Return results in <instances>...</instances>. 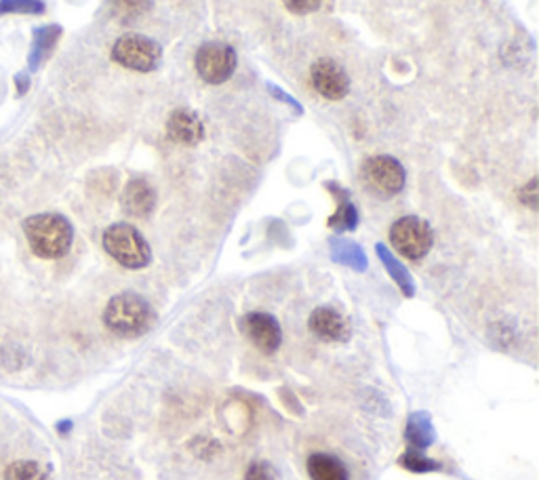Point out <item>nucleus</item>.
Listing matches in <instances>:
<instances>
[{"label":"nucleus","instance_id":"9d476101","mask_svg":"<svg viewBox=\"0 0 539 480\" xmlns=\"http://www.w3.org/2000/svg\"><path fill=\"white\" fill-rule=\"evenodd\" d=\"M167 137L180 146H196L205 137V124L196 112L180 108L171 112L167 121Z\"/></svg>","mask_w":539,"mask_h":480},{"label":"nucleus","instance_id":"ddd939ff","mask_svg":"<svg viewBox=\"0 0 539 480\" xmlns=\"http://www.w3.org/2000/svg\"><path fill=\"white\" fill-rule=\"evenodd\" d=\"M64 34V28L59 24H47L32 32V47L28 55V70L36 72L43 68V64L54 55L59 38Z\"/></svg>","mask_w":539,"mask_h":480},{"label":"nucleus","instance_id":"6ab92c4d","mask_svg":"<svg viewBox=\"0 0 539 480\" xmlns=\"http://www.w3.org/2000/svg\"><path fill=\"white\" fill-rule=\"evenodd\" d=\"M108 15L121 24H131L152 9V0H106Z\"/></svg>","mask_w":539,"mask_h":480},{"label":"nucleus","instance_id":"f03ea898","mask_svg":"<svg viewBox=\"0 0 539 480\" xmlns=\"http://www.w3.org/2000/svg\"><path fill=\"white\" fill-rule=\"evenodd\" d=\"M156 320L154 308L137 293H118L103 310V322L118 338H142Z\"/></svg>","mask_w":539,"mask_h":480},{"label":"nucleus","instance_id":"7ed1b4c3","mask_svg":"<svg viewBox=\"0 0 539 480\" xmlns=\"http://www.w3.org/2000/svg\"><path fill=\"white\" fill-rule=\"evenodd\" d=\"M102 245L110 258L122 268L142 269L152 260L148 240L131 223H112L106 232H103Z\"/></svg>","mask_w":539,"mask_h":480},{"label":"nucleus","instance_id":"5701e85b","mask_svg":"<svg viewBox=\"0 0 539 480\" xmlns=\"http://www.w3.org/2000/svg\"><path fill=\"white\" fill-rule=\"evenodd\" d=\"M282 5L291 13H295V15H308V13L318 11L323 0H282Z\"/></svg>","mask_w":539,"mask_h":480},{"label":"nucleus","instance_id":"a211bd4d","mask_svg":"<svg viewBox=\"0 0 539 480\" xmlns=\"http://www.w3.org/2000/svg\"><path fill=\"white\" fill-rule=\"evenodd\" d=\"M376 251H377V258L381 260V264H384L387 274L392 276L400 291H403L407 298H413V295H416V282H413L409 269H407L390 251H387L386 245H377Z\"/></svg>","mask_w":539,"mask_h":480},{"label":"nucleus","instance_id":"412c9836","mask_svg":"<svg viewBox=\"0 0 539 480\" xmlns=\"http://www.w3.org/2000/svg\"><path fill=\"white\" fill-rule=\"evenodd\" d=\"M44 11L43 0H0V15H43Z\"/></svg>","mask_w":539,"mask_h":480},{"label":"nucleus","instance_id":"423d86ee","mask_svg":"<svg viewBox=\"0 0 539 480\" xmlns=\"http://www.w3.org/2000/svg\"><path fill=\"white\" fill-rule=\"evenodd\" d=\"M360 177H363L365 186L379 196H397L403 192L407 183L403 164L386 154L367 159L360 169Z\"/></svg>","mask_w":539,"mask_h":480},{"label":"nucleus","instance_id":"b1692460","mask_svg":"<svg viewBox=\"0 0 539 480\" xmlns=\"http://www.w3.org/2000/svg\"><path fill=\"white\" fill-rule=\"evenodd\" d=\"M245 480H276V475L272 470V465L266 462H253L247 468Z\"/></svg>","mask_w":539,"mask_h":480},{"label":"nucleus","instance_id":"2eb2a0df","mask_svg":"<svg viewBox=\"0 0 539 480\" xmlns=\"http://www.w3.org/2000/svg\"><path fill=\"white\" fill-rule=\"evenodd\" d=\"M405 438L409 443L411 449L416 451H426L434 443L436 434H434V426L428 413H413V416L407 419L405 426Z\"/></svg>","mask_w":539,"mask_h":480},{"label":"nucleus","instance_id":"20e7f679","mask_svg":"<svg viewBox=\"0 0 539 480\" xmlns=\"http://www.w3.org/2000/svg\"><path fill=\"white\" fill-rule=\"evenodd\" d=\"M390 242L397 251L407 260H422L428 255L434 245V232L430 223L422 217L407 215L392 223L390 228Z\"/></svg>","mask_w":539,"mask_h":480},{"label":"nucleus","instance_id":"aec40b11","mask_svg":"<svg viewBox=\"0 0 539 480\" xmlns=\"http://www.w3.org/2000/svg\"><path fill=\"white\" fill-rule=\"evenodd\" d=\"M5 480H51V475L38 462H13L5 468Z\"/></svg>","mask_w":539,"mask_h":480},{"label":"nucleus","instance_id":"6e6552de","mask_svg":"<svg viewBox=\"0 0 539 480\" xmlns=\"http://www.w3.org/2000/svg\"><path fill=\"white\" fill-rule=\"evenodd\" d=\"M242 333L264 354H274L282 344V331L279 320L266 312H249L240 320Z\"/></svg>","mask_w":539,"mask_h":480},{"label":"nucleus","instance_id":"39448f33","mask_svg":"<svg viewBox=\"0 0 539 480\" xmlns=\"http://www.w3.org/2000/svg\"><path fill=\"white\" fill-rule=\"evenodd\" d=\"M112 59L133 72H152L159 68L162 47L143 34H124L112 44Z\"/></svg>","mask_w":539,"mask_h":480},{"label":"nucleus","instance_id":"0eeeda50","mask_svg":"<svg viewBox=\"0 0 539 480\" xmlns=\"http://www.w3.org/2000/svg\"><path fill=\"white\" fill-rule=\"evenodd\" d=\"M236 62V51L226 43H205L194 57L196 72L209 84H221L232 78Z\"/></svg>","mask_w":539,"mask_h":480},{"label":"nucleus","instance_id":"9b49d317","mask_svg":"<svg viewBox=\"0 0 539 480\" xmlns=\"http://www.w3.org/2000/svg\"><path fill=\"white\" fill-rule=\"evenodd\" d=\"M310 331L323 341H333V344H341V341L350 339V325H348L346 317L335 308H317L310 317Z\"/></svg>","mask_w":539,"mask_h":480},{"label":"nucleus","instance_id":"4be33fe9","mask_svg":"<svg viewBox=\"0 0 539 480\" xmlns=\"http://www.w3.org/2000/svg\"><path fill=\"white\" fill-rule=\"evenodd\" d=\"M398 462H400V465H403V468L411 470V472H422V475H424V472H434V470L440 468L438 462L428 459L426 456H422V451H416V449L407 451L405 456L398 459Z\"/></svg>","mask_w":539,"mask_h":480},{"label":"nucleus","instance_id":"1a4fd4ad","mask_svg":"<svg viewBox=\"0 0 539 480\" xmlns=\"http://www.w3.org/2000/svg\"><path fill=\"white\" fill-rule=\"evenodd\" d=\"M310 78L317 93L323 95L328 102L344 100L348 91H350V78H348L346 70L338 62H333V59H318L312 65Z\"/></svg>","mask_w":539,"mask_h":480},{"label":"nucleus","instance_id":"a878e982","mask_svg":"<svg viewBox=\"0 0 539 480\" xmlns=\"http://www.w3.org/2000/svg\"><path fill=\"white\" fill-rule=\"evenodd\" d=\"M537 199H539V196H537V180L534 177V180H531L527 183V186H524L521 190V202H523V205H527L529 209H534V211H535V209H537Z\"/></svg>","mask_w":539,"mask_h":480},{"label":"nucleus","instance_id":"f3484780","mask_svg":"<svg viewBox=\"0 0 539 480\" xmlns=\"http://www.w3.org/2000/svg\"><path fill=\"white\" fill-rule=\"evenodd\" d=\"M328 245H331V260L338 261V264L358 269V272H363L367 268V255L363 251V247L357 245V242L346 239H333Z\"/></svg>","mask_w":539,"mask_h":480},{"label":"nucleus","instance_id":"bb28decb","mask_svg":"<svg viewBox=\"0 0 539 480\" xmlns=\"http://www.w3.org/2000/svg\"><path fill=\"white\" fill-rule=\"evenodd\" d=\"M13 83H15L17 97H24L30 91V74H25V72H17V74L13 76Z\"/></svg>","mask_w":539,"mask_h":480},{"label":"nucleus","instance_id":"f257e3e1","mask_svg":"<svg viewBox=\"0 0 539 480\" xmlns=\"http://www.w3.org/2000/svg\"><path fill=\"white\" fill-rule=\"evenodd\" d=\"M30 251L41 260H59L68 255L74 242V228L68 217L59 213H38L22 223Z\"/></svg>","mask_w":539,"mask_h":480},{"label":"nucleus","instance_id":"f8f14e48","mask_svg":"<svg viewBox=\"0 0 539 480\" xmlns=\"http://www.w3.org/2000/svg\"><path fill=\"white\" fill-rule=\"evenodd\" d=\"M121 205L122 211L127 215L143 220V217H148L154 211L156 190L152 188V183L143 180V177H135V180H131L127 186H124Z\"/></svg>","mask_w":539,"mask_h":480},{"label":"nucleus","instance_id":"4468645a","mask_svg":"<svg viewBox=\"0 0 539 480\" xmlns=\"http://www.w3.org/2000/svg\"><path fill=\"white\" fill-rule=\"evenodd\" d=\"M327 188L331 190L335 196H339L338 211L328 217V228L335 230V232H352L358 226V211L357 207L352 205L350 199H348V192L344 188H339L338 183L328 181Z\"/></svg>","mask_w":539,"mask_h":480},{"label":"nucleus","instance_id":"cd10ccee","mask_svg":"<svg viewBox=\"0 0 539 480\" xmlns=\"http://www.w3.org/2000/svg\"><path fill=\"white\" fill-rule=\"evenodd\" d=\"M70 430H72V422H70V419H64V422H59V424H57V432L68 434Z\"/></svg>","mask_w":539,"mask_h":480},{"label":"nucleus","instance_id":"393cba45","mask_svg":"<svg viewBox=\"0 0 539 480\" xmlns=\"http://www.w3.org/2000/svg\"><path fill=\"white\" fill-rule=\"evenodd\" d=\"M268 91H270V93H272V95H274L276 100H279V102H282V103H289V106H291V108L295 110V114H301V112H304V106H301V103H299L298 100H295L293 95L285 93V91L276 87V84H268Z\"/></svg>","mask_w":539,"mask_h":480},{"label":"nucleus","instance_id":"dca6fc26","mask_svg":"<svg viewBox=\"0 0 539 480\" xmlns=\"http://www.w3.org/2000/svg\"><path fill=\"white\" fill-rule=\"evenodd\" d=\"M308 475L312 480H348L346 465L328 453H312L308 457Z\"/></svg>","mask_w":539,"mask_h":480}]
</instances>
